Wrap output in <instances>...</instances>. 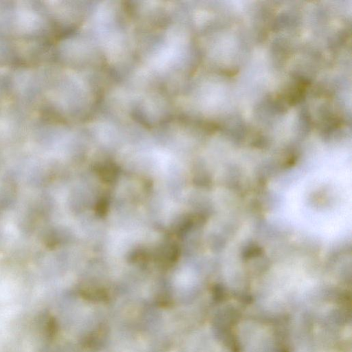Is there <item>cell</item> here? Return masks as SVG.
I'll return each mask as SVG.
<instances>
[{
    "label": "cell",
    "instance_id": "6da1fadb",
    "mask_svg": "<svg viewBox=\"0 0 352 352\" xmlns=\"http://www.w3.org/2000/svg\"><path fill=\"white\" fill-rule=\"evenodd\" d=\"M284 212L298 228L335 239L351 228V170L330 162L304 171L285 192Z\"/></svg>",
    "mask_w": 352,
    "mask_h": 352
}]
</instances>
